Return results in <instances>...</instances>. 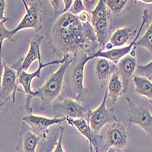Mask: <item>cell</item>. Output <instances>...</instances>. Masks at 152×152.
<instances>
[{
    "label": "cell",
    "mask_w": 152,
    "mask_h": 152,
    "mask_svg": "<svg viewBox=\"0 0 152 152\" xmlns=\"http://www.w3.org/2000/svg\"><path fill=\"white\" fill-rule=\"evenodd\" d=\"M8 20V18H5L4 19L0 20V56L2 54V46H3V42L5 39H11L13 37V33L12 30L10 31L8 29H7L5 24Z\"/></svg>",
    "instance_id": "25"
},
{
    "label": "cell",
    "mask_w": 152,
    "mask_h": 152,
    "mask_svg": "<svg viewBox=\"0 0 152 152\" xmlns=\"http://www.w3.org/2000/svg\"><path fill=\"white\" fill-rule=\"evenodd\" d=\"M43 135L40 136L34 133L30 127L23 122V126L19 134V139L17 145V152H36L37 147L42 139Z\"/></svg>",
    "instance_id": "16"
},
{
    "label": "cell",
    "mask_w": 152,
    "mask_h": 152,
    "mask_svg": "<svg viewBox=\"0 0 152 152\" xmlns=\"http://www.w3.org/2000/svg\"><path fill=\"white\" fill-rule=\"evenodd\" d=\"M64 121H66V117L49 118L41 115H36L33 114H28L25 117H23V122H25L34 133L40 136L43 135V133L50 126L61 124Z\"/></svg>",
    "instance_id": "15"
},
{
    "label": "cell",
    "mask_w": 152,
    "mask_h": 152,
    "mask_svg": "<svg viewBox=\"0 0 152 152\" xmlns=\"http://www.w3.org/2000/svg\"><path fill=\"white\" fill-rule=\"evenodd\" d=\"M50 44L61 58L71 53L74 59L83 54L91 56L100 48L91 23H82L70 11L61 13L53 24Z\"/></svg>",
    "instance_id": "1"
},
{
    "label": "cell",
    "mask_w": 152,
    "mask_h": 152,
    "mask_svg": "<svg viewBox=\"0 0 152 152\" xmlns=\"http://www.w3.org/2000/svg\"><path fill=\"white\" fill-rule=\"evenodd\" d=\"M137 1H141L143 3H146V4H152V0H133L134 5H136L137 3Z\"/></svg>",
    "instance_id": "35"
},
{
    "label": "cell",
    "mask_w": 152,
    "mask_h": 152,
    "mask_svg": "<svg viewBox=\"0 0 152 152\" xmlns=\"http://www.w3.org/2000/svg\"><path fill=\"white\" fill-rule=\"evenodd\" d=\"M112 69H115V64L111 63L109 60H107L105 58H102L99 57L96 61L95 63V77L96 80L102 82L104 81L109 74L113 73L112 72Z\"/></svg>",
    "instance_id": "20"
},
{
    "label": "cell",
    "mask_w": 152,
    "mask_h": 152,
    "mask_svg": "<svg viewBox=\"0 0 152 152\" xmlns=\"http://www.w3.org/2000/svg\"><path fill=\"white\" fill-rule=\"evenodd\" d=\"M135 47H143L152 54V21L148 27L143 37L137 40Z\"/></svg>",
    "instance_id": "23"
},
{
    "label": "cell",
    "mask_w": 152,
    "mask_h": 152,
    "mask_svg": "<svg viewBox=\"0 0 152 152\" xmlns=\"http://www.w3.org/2000/svg\"><path fill=\"white\" fill-rule=\"evenodd\" d=\"M43 39V36H35L32 40L29 41V49L28 50L27 55L25 58L21 61V64L17 70V72L25 71L27 72L30 65L33 63L36 60L40 61L41 55H40V44Z\"/></svg>",
    "instance_id": "17"
},
{
    "label": "cell",
    "mask_w": 152,
    "mask_h": 152,
    "mask_svg": "<svg viewBox=\"0 0 152 152\" xmlns=\"http://www.w3.org/2000/svg\"><path fill=\"white\" fill-rule=\"evenodd\" d=\"M128 141V135L126 130V127L118 121L111 123L108 126L105 133V145L104 148L107 150L110 148L114 149H124Z\"/></svg>",
    "instance_id": "11"
},
{
    "label": "cell",
    "mask_w": 152,
    "mask_h": 152,
    "mask_svg": "<svg viewBox=\"0 0 152 152\" xmlns=\"http://www.w3.org/2000/svg\"><path fill=\"white\" fill-rule=\"evenodd\" d=\"M137 74L144 77H150L152 75V61L145 65H137Z\"/></svg>",
    "instance_id": "26"
},
{
    "label": "cell",
    "mask_w": 152,
    "mask_h": 152,
    "mask_svg": "<svg viewBox=\"0 0 152 152\" xmlns=\"http://www.w3.org/2000/svg\"><path fill=\"white\" fill-rule=\"evenodd\" d=\"M18 84V72L11 67H8L4 62V74L0 88V99L7 102L11 98L12 102L15 103L16 94L20 91Z\"/></svg>",
    "instance_id": "12"
},
{
    "label": "cell",
    "mask_w": 152,
    "mask_h": 152,
    "mask_svg": "<svg viewBox=\"0 0 152 152\" xmlns=\"http://www.w3.org/2000/svg\"><path fill=\"white\" fill-rule=\"evenodd\" d=\"M77 17L82 23H90L91 16H90V13L88 11H85L84 10V11L81 12L79 15H77Z\"/></svg>",
    "instance_id": "30"
},
{
    "label": "cell",
    "mask_w": 152,
    "mask_h": 152,
    "mask_svg": "<svg viewBox=\"0 0 152 152\" xmlns=\"http://www.w3.org/2000/svg\"><path fill=\"white\" fill-rule=\"evenodd\" d=\"M137 58H136V47L134 46L133 50L129 54L123 57L117 63V72L120 74L122 78V83L124 93L127 91L130 81L133 78V73L137 69Z\"/></svg>",
    "instance_id": "14"
},
{
    "label": "cell",
    "mask_w": 152,
    "mask_h": 152,
    "mask_svg": "<svg viewBox=\"0 0 152 152\" xmlns=\"http://www.w3.org/2000/svg\"><path fill=\"white\" fill-rule=\"evenodd\" d=\"M98 1H99V0H83L84 7L89 13L95 7V6L97 5Z\"/></svg>",
    "instance_id": "29"
},
{
    "label": "cell",
    "mask_w": 152,
    "mask_h": 152,
    "mask_svg": "<svg viewBox=\"0 0 152 152\" xmlns=\"http://www.w3.org/2000/svg\"><path fill=\"white\" fill-rule=\"evenodd\" d=\"M3 74H4V61L1 59V56H0V88H1V84H2Z\"/></svg>",
    "instance_id": "34"
},
{
    "label": "cell",
    "mask_w": 152,
    "mask_h": 152,
    "mask_svg": "<svg viewBox=\"0 0 152 152\" xmlns=\"http://www.w3.org/2000/svg\"><path fill=\"white\" fill-rule=\"evenodd\" d=\"M108 96L107 91L105 92L104 95V99L101 103V104L96 108L95 110L91 111L87 119L88 123L92 130L96 133L99 134L103 126L108 123H113L116 121V118L114 114V109H109L106 106V99Z\"/></svg>",
    "instance_id": "9"
},
{
    "label": "cell",
    "mask_w": 152,
    "mask_h": 152,
    "mask_svg": "<svg viewBox=\"0 0 152 152\" xmlns=\"http://www.w3.org/2000/svg\"><path fill=\"white\" fill-rule=\"evenodd\" d=\"M129 1L130 0H105V4L115 15L121 16L130 9L128 7Z\"/></svg>",
    "instance_id": "22"
},
{
    "label": "cell",
    "mask_w": 152,
    "mask_h": 152,
    "mask_svg": "<svg viewBox=\"0 0 152 152\" xmlns=\"http://www.w3.org/2000/svg\"><path fill=\"white\" fill-rule=\"evenodd\" d=\"M63 1V10L61 11V13H65V12H67L70 10L72 5V2H73V0H62Z\"/></svg>",
    "instance_id": "31"
},
{
    "label": "cell",
    "mask_w": 152,
    "mask_h": 152,
    "mask_svg": "<svg viewBox=\"0 0 152 152\" xmlns=\"http://www.w3.org/2000/svg\"><path fill=\"white\" fill-rule=\"evenodd\" d=\"M63 131H64V128L61 127V132L59 135V137L57 139V142L55 144V147L53 148V150L51 152H64L63 148H62V137H63Z\"/></svg>",
    "instance_id": "28"
},
{
    "label": "cell",
    "mask_w": 152,
    "mask_h": 152,
    "mask_svg": "<svg viewBox=\"0 0 152 152\" xmlns=\"http://www.w3.org/2000/svg\"><path fill=\"white\" fill-rule=\"evenodd\" d=\"M90 23L94 29L99 46L103 47L105 43L108 27H109V19H108L109 18H108L105 0H99L95 7L90 12Z\"/></svg>",
    "instance_id": "4"
},
{
    "label": "cell",
    "mask_w": 152,
    "mask_h": 152,
    "mask_svg": "<svg viewBox=\"0 0 152 152\" xmlns=\"http://www.w3.org/2000/svg\"><path fill=\"white\" fill-rule=\"evenodd\" d=\"M42 22V3L41 0H30L28 8L26 10V14L21 19L19 24L12 30V33L15 35L17 32L26 29L32 28L36 32L41 29Z\"/></svg>",
    "instance_id": "7"
},
{
    "label": "cell",
    "mask_w": 152,
    "mask_h": 152,
    "mask_svg": "<svg viewBox=\"0 0 152 152\" xmlns=\"http://www.w3.org/2000/svg\"><path fill=\"white\" fill-rule=\"evenodd\" d=\"M22 3H23V5H24V7H25V9L27 10V9L28 8V6L27 5V3H26V1H25V0H22Z\"/></svg>",
    "instance_id": "38"
},
{
    "label": "cell",
    "mask_w": 152,
    "mask_h": 152,
    "mask_svg": "<svg viewBox=\"0 0 152 152\" xmlns=\"http://www.w3.org/2000/svg\"><path fill=\"white\" fill-rule=\"evenodd\" d=\"M73 60L74 58L70 57L68 60L61 63L58 70L51 74L50 77L46 81L44 85L36 91V96L40 99L43 105L46 106L51 104L61 94L65 73H66L69 66L72 63Z\"/></svg>",
    "instance_id": "2"
},
{
    "label": "cell",
    "mask_w": 152,
    "mask_h": 152,
    "mask_svg": "<svg viewBox=\"0 0 152 152\" xmlns=\"http://www.w3.org/2000/svg\"><path fill=\"white\" fill-rule=\"evenodd\" d=\"M6 103H7L6 101H3V100L0 99V111L2 110V108L4 107V105H5V104H6Z\"/></svg>",
    "instance_id": "37"
},
{
    "label": "cell",
    "mask_w": 152,
    "mask_h": 152,
    "mask_svg": "<svg viewBox=\"0 0 152 152\" xmlns=\"http://www.w3.org/2000/svg\"><path fill=\"white\" fill-rule=\"evenodd\" d=\"M132 34L133 29L131 27H124L116 29L111 36L109 41L105 44V49L109 50L114 48H122L126 46Z\"/></svg>",
    "instance_id": "18"
},
{
    "label": "cell",
    "mask_w": 152,
    "mask_h": 152,
    "mask_svg": "<svg viewBox=\"0 0 152 152\" xmlns=\"http://www.w3.org/2000/svg\"><path fill=\"white\" fill-rule=\"evenodd\" d=\"M126 101L128 105V122L138 125L152 139V114L145 105L136 104L129 98Z\"/></svg>",
    "instance_id": "8"
},
{
    "label": "cell",
    "mask_w": 152,
    "mask_h": 152,
    "mask_svg": "<svg viewBox=\"0 0 152 152\" xmlns=\"http://www.w3.org/2000/svg\"><path fill=\"white\" fill-rule=\"evenodd\" d=\"M54 117H71L82 118L88 117L90 114L89 107L83 103L78 102L71 98H66L62 102L55 103L52 106Z\"/></svg>",
    "instance_id": "5"
},
{
    "label": "cell",
    "mask_w": 152,
    "mask_h": 152,
    "mask_svg": "<svg viewBox=\"0 0 152 152\" xmlns=\"http://www.w3.org/2000/svg\"><path fill=\"white\" fill-rule=\"evenodd\" d=\"M89 60V55L83 54L80 56L78 61L74 64V67L71 72V86L75 94V99L78 102L83 103V98L85 94L84 89V67Z\"/></svg>",
    "instance_id": "10"
},
{
    "label": "cell",
    "mask_w": 152,
    "mask_h": 152,
    "mask_svg": "<svg viewBox=\"0 0 152 152\" xmlns=\"http://www.w3.org/2000/svg\"><path fill=\"white\" fill-rule=\"evenodd\" d=\"M108 95H109L111 103L115 104L123 93H124V88H123V83L122 81L119 78V74L117 71L113 72V73L110 75L109 83H108V90H107Z\"/></svg>",
    "instance_id": "19"
},
{
    "label": "cell",
    "mask_w": 152,
    "mask_h": 152,
    "mask_svg": "<svg viewBox=\"0 0 152 152\" xmlns=\"http://www.w3.org/2000/svg\"><path fill=\"white\" fill-rule=\"evenodd\" d=\"M61 0H50V3L52 6L53 9L56 10V11H58V10L60 9V7H61Z\"/></svg>",
    "instance_id": "33"
},
{
    "label": "cell",
    "mask_w": 152,
    "mask_h": 152,
    "mask_svg": "<svg viewBox=\"0 0 152 152\" xmlns=\"http://www.w3.org/2000/svg\"><path fill=\"white\" fill-rule=\"evenodd\" d=\"M84 10H85V7H84L83 0H74V1L72 2V5L69 11L71 13H72L73 15L77 16L81 12L84 11Z\"/></svg>",
    "instance_id": "27"
},
{
    "label": "cell",
    "mask_w": 152,
    "mask_h": 152,
    "mask_svg": "<svg viewBox=\"0 0 152 152\" xmlns=\"http://www.w3.org/2000/svg\"><path fill=\"white\" fill-rule=\"evenodd\" d=\"M90 152H94V148H93V146L91 144H90ZM107 152H115V150H114L113 148H110L109 149H108Z\"/></svg>",
    "instance_id": "36"
},
{
    "label": "cell",
    "mask_w": 152,
    "mask_h": 152,
    "mask_svg": "<svg viewBox=\"0 0 152 152\" xmlns=\"http://www.w3.org/2000/svg\"><path fill=\"white\" fill-rule=\"evenodd\" d=\"M70 58V55H65L60 60L51 61L47 63H42V61H39V68L32 73H28L25 71H21L18 72V83L22 86L24 89V94H26V100H25V110L28 114H31V100L33 97L37 95L36 91H33L31 88V83L35 78H39L41 75V71L43 68L50 66V65L55 64H61L66 60Z\"/></svg>",
    "instance_id": "3"
},
{
    "label": "cell",
    "mask_w": 152,
    "mask_h": 152,
    "mask_svg": "<svg viewBox=\"0 0 152 152\" xmlns=\"http://www.w3.org/2000/svg\"><path fill=\"white\" fill-rule=\"evenodd\" d=\"M133 82L136 92L138 94L152 100V82L148 78L144 76L135 75L133 76Z\"/></svg>",
    "instance_id": "21"
},
{
    "label": "cell",
    "mask_w": 152,
    "mask_h": 152,
    "mask_svg": "<svg viewBox=\"0 0 152 152\" xmlns=\"http://www.w3.org/2000/svg\"><path fill=\"white\" fill-rule=\"evenodd\" d=\"M148 19V9H145L144 12H143V15H142V24L140 25V28H139L138 31L137 32L136 37L132 40V42H130L128 45H126V46H124L122 48H114V49L109 50H97L94 54H93V55L89 56V60H92L94 58L102 57V58H105L107 60H109L114 64L118 63V61H120L123 57L126 56L127 54H129L130 51L133 50L137 40L139 38L140 32L142 31V28H143L144 25L147 23Z\"/></svg>",
    "instance_id": "6"
},
{
    "label": "cell",
    "mask_w": 152,
    "mask_h": 152,
    "mask_svg": "<svg viewBox=\"0 0 152 152\" xmlns=\"http://www.w3.org/2000/svg\"><path fill=\"white\" fill-rule=\"evenodd\" d=\"M47 135H48V132L45 131L44 135H43V137H42L43 142L40 147V152H51L52 151L51 149H53L54 143L57 142V141L55 142V140H56L57 137H59V136H57L56 133H54V131L52 132V134H49V137Z\"/></svg>",
    "instance_id": "24"
},
{
    "label": "cell",
    "mask_w": 152,
    "mask_h": 152,
    "mask_svg": "<svg viewBox=\"0 0 152 152\" xmlns=\"http://www.w3.org/2000/svg\"><path fill=\"white\" fill-rule=\"evenodd\" d=\"M66 122L68 125L74 126L78 131L86 138L88 139L89 144H91L95 150V152H98L99 149L102 148L103 144V137L99 135L94 133L92 128L89 126L88 121L86 120V118H71L66 117Z\"/></svg>",
    "instance_id": "13"
},
{
    "label": "cell",
    "mask_w": 152,
    "mask_h": 152,
    "mask_svg": "<svg viewBox=\"0 0 152 152\" xmlns=\"http://www.w3.org/2000/svg\"><path fill=\"white\" fill-rule=\"evenodd\" d=\"M6 1L7 0H0V20L5 18V9H6Z\"/></svg>",
    "instance_id": "32"
}]
</instances>
